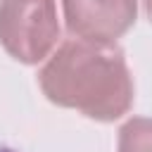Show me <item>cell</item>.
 <instances>
[{
	"label": "cell",
	"mask_w": 152,
	"mask_h": 152,
	"mask_svg": "<svg viewBox=\"0 0 152 152\" xmlns=\"http://www.w3.org/2000/svg\"><path fill=\"white\" fill-rule=\"evenodd\" d=\"M142 2H145V12H147V17L152 21V0H142Z\"/></svg>",
	"instance_id": "cell-5"
},
{
	"label": "cell",
	"mask_w": 152,
	"mask_h": 152,
	"mask_svg": "<svg viewBox=\"0 0 152 152\" xmlns=\"http://www.w3.org/2000/svg\"><path fill=\"white\" fill-rule=\"evenodd\" d=\"M62 12L71 36L114 45L135 24L138 0H62Z\"/></svg>",
	"instance_id": "cell-3"
},
{
	"label": "cell",
	"mask_w": 152,
	"mask_h": 152,
	"mask_svg": "<svg viewBox=\"0 0 152 152\" xmlns=\"http://www.w3.org/2000/svg\"><path fill=\"white\" fill-rule=\"evenodd\" d=\"M119 152H152V119L133 116L119 128Z\"/></svg>",
	"instance_id": "cell-4"
},
{
	"label": "cell",
	"mask_w": 152,
	"mask_h": 152,
	"mask_svg": "<svg viewBox=\"0 0 152 152\" xmlns=\"http://www.w3.org/2000/svg\"><path fill=\"white\" fill-rule=\"evenodd\" d=\"M43 95L95 121H116L133 107V76L124 52L90 40L62 43L38 71Z\"/></svg>",
	"instance_id": "cell-1"
},
{
	"label": "cell",
	"mask_w": 152,
	"mask_h": 152,
	"mask_svg": "<svg viewBox=\"0 0 152 152\" xmlns=\"http://www.w3.org/2000/svg\"><path fill=\"white\" fill-rule=\"evenodd\" d=\"M57 0H0V45L21 64L48 59L59 43Z\"/></svg>",
	"instance_id": "cell-2"
}]
</instances>
